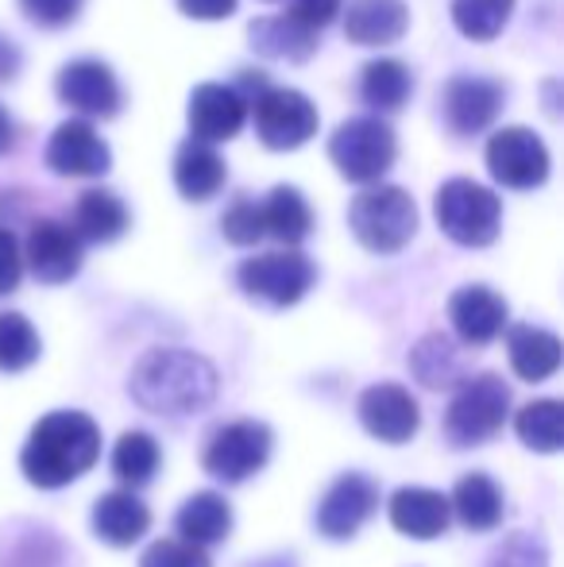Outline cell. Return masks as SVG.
Returning <instances> with one entry per match:
<instances>
[{"label": "cell", "instance_id": "cell-1", "mask_svg": "<svg viewBox=\"0 0 564 567\" xmlns=\"http://www.w3.org/2000/svg\"><path fill=\"white\" fill-rule=\"evenodd\" d=\"M217 367L186 348H151L132 367L129 394L158 417H194L217 402Z\"/></svg>", "mask_w": 564, "mask_h": 567}, {"label": "cell", "instance_id": "cell-2", "mask_svg": "<svg viewBox=\"0 0 564 567\" xmlns=\"http://www.w3.org/2000/svg\"><path fill=\"white\" fill-rule=\"evenodd\" d=\"M101 455V429L90 413L54 410L28 433L20 452V471L39 491H59V486L82 478Z\"/></svg>", "mask_w": 564, "mask_h": 567}, {"label": "cell", "instance_id": "cell-3", "mask_svg": "<svg viewBox=\"0 0 564 567\" xmlns=\"http://www.w3.org/2000/svg\"><path fill=\"white\" fill-rule=\"evenodd\" d=\"M348 228L368 251L394 255L414 239L418 205L402 186H371L348 205Z\"/></svg>", "mask_w": 564, "mask_h": 567}, {"label": "cell", "instance_id": "cell-4", "mask_svg": "<svg viewBox=\"0 0 564 567\" xmlns=\"http://www.w3.org/2000/svg\"><path fill=\"white\" fill-rule=\"evenodd\" d=\"M437 225L460 247H488L495 244L503 228V205L499 194L472 178H449L433 197Z\"/></svg>", "mask_w": 564, "mask_h": 567}, {"label": "cell", "instance_id": "cell-5", "mask_svg": "<svg viewBox=\"0 0 564 567\" xmlns=\"http://www.w3.org/2000/svg\"><path fill=\"white\" fill-rule=\"evenodd\" d=\"M506 413H511V386L495 371H483L475 379L468 374L444 413V433L457 449L488 444L506 425Z\"/></svg>", "mask_w": 564, "mask_h": 567}, {"label": "cell", "instance_id": "cell-6", "mask_svg": "<svg viewBox=\"0 0 564 567\" xmlns=\"http://www.w3.org/2000/svg\"><path fill=\"white\" fill-rule=\"evenodd\" d=\"M399 155L394 127L383 116H348L329 135V158L348 182L356 186H376Z\"/></svg>", "mask_w": 564, "mask_h": 567}, {"label": "cell", "instance_id": "cell-7", "mask_svg": "<svg viewBox=\"0 0 564 567\" xmlns=\"http://www.w3.org/2000/svg\"><path fill=\"white\" fill-rule=\"evenodd\" d=\"M236 282L252 301H264L271 309H290L314 290L317 267L306 251L283 247V251L252 255L236 267Z\"/></svg>", "mask_w": 564, "mask_h": 567}, {"label": "cell", "instance_id": "cell-8", "mask_svg": "<svg viewBox=\"0 0 564 567\" xmlns=\"http://www.w3.org/2000/svg\"><path fill=\"white\" fill-rule=\"evenodd\" d=\"M271 444L275 436L264 421H233V425H221L209 436L202 452V467L221 483H244V478L259 475L267 467Z\"/></svg>", "mask_w": 564, "mask_h": 567}, {"label": "cell", "instance_id": "cell-9", "mask_svg": "<svg viewBox=\"0 0 564 567\" xmlns=\"http://www.w3.org/2000/svg\"><path fill=\"white\" fill-rule=\"evenodd\" d=\"M488 171L506 189H537L550 178V151L534 127H503L488 140Z\"/></svg>", "mask_w": 564, "mask_h": 567}, {"label": "cell", "instance_id": "cell-10", "mask_svg": "<svg viewBox=\"0 0 564 567\" xmlns=\"http://www.w3.org/2000/svg\"><path fill=\"white\" fill-rule=\"evenodd\" d=\"M256 120V132L264 147L271 151H294L317 135V105L298 90H267L256 105L248 109Z\"/></svg>", "mask_w": 564, "mask_h": 567}, {"label": "cell", "instance_id": "cell-11", "mask_svg": "<svg viewBox=\"0 0 564 567\" xmlns=\"http://www.w3.org/2000/svg\"><path fill=\"white\" fill-rule=\"evenodd\" d=\"M54 93L66 109L82 116H116L124 105V93H121V82L116 74L105 66L101 59H74L59 70L54 78Z\"/></svg>", "mask_w": 564, "mask_h": 567}, {"label": "cell", "instance_id": "cell-12", "mask_svg": "<svg viewBox=\"0 0 564 567\" xmlns=\"http://www.w3.org/2000/svg\"><path fill=\"white\" fill-rule=\"evenodd\" d=\"M376 509H379L376 478L360 475V471H348V475H340L325 491L321 506H317V529L329 540H352Z\"/></svg>", "mask_w": 564, "mask_h": 567}, {"label": "cell", "instance_id": "cell-13", "mask_svg": "<svg viewBox=\"0 0 564 567\" xmlns=\"http://www.w3.org/2000/svg\"><path fill=\"white\" fill-rule=\"evenodd\" d=\"M356 413H360V425L383 444H407L418 433V425H422L418 398L407 386H399V382L368 386L360 394V402H356Z\"/></svg>", "mask_w": 564, "mask_h": 567}, {"label": "cell", "instance_id": "cell-14", "mask_svg": "<svg viewBox=\"0 0 564 567\" xmlns=\"http://www.w3.org/2000/svg\"><path fill=\"white\" fill-rule=\"evenodd\" d=\"M47 166L62 178H101L113 166L109 143L90 120H66L47 140Z\"/></svg>", "mask_w": 564, "mask_h": 567}, {"label": "cell", "instance_id": "cell-15", "mask_svg": "<svg viewBox=\"0 0 564 567\" xmlns=\"http://www.w3.org/2000/svg\"><path fill=\"white\" fill-rule=\"evenodd\" d=\"M23 267L47 286H62L82 270V239L62 220H39L23 239Z\"/></svg>", "mask_w": 564, "mask_h": 567}, {"label": "cell", "instance_id": "cell-16", "mask_svg": "<svg viewBox=\"0 0 564 567\" xmlns=\"http://www.w3.org/2000/svg\"><path fill=\"white\" fill-rule=\"evenodd\" d=\"M503 101H506V93L499 82L475 78V74H457L441 93V113H444V124L457 135H480L483 127L495 124Z\"/></svg>", "mask_w": 564, "mask_h": 567}, {"label": "cell", "instance_id": "cell-17", "mask_svg": "<svg viewBox=\"0 0 564 567\" xmlns=\"http://www.w3.org/2000/svg\"><path fill=\"white\" fill-rule=\"evenodd\" d=\"M186 120H189V140L213 147V143H225L233 135H240L244 120H248V105H244L233 85L202 82L189 93Z\"/></svg>", "mask_w": 564, "mask_h": 567}, {"label": "cell", "instance_id": "cell-18", "mask_svg": "<svg viewBox=\"0 0 564 567\" xmlns=\"http://www.w3.org/2000/svg\"><path fill=\"white\" fill-rule=\"evenodd\" d=\"M449 324L468 348H483L506 329V301L491 286H460L449 298Z\"/></svg>", "mask_w": 564, "mask_h": 567}, {"label": "cell", "instance_id": "cell-19", "mask_svg": "<svg viewBox=\"0 0 564 567\" xmlns=\"http://www.w3.org/2000/svg\"><path fill=\"white\" fill-rule=\"evenodd\" d=\"M387 514H391V525L402 537L414 540L441 537L452 522L449 498L441 491H429V486H402V491H394L391 502H387Z\"/></svg>", "mask_w": 564, "mask_h": 567}, {"label": "cell", "instance_id": "cell-20", "mask_svg": "<svg viewBox=\"0 0 564 567\" xmlns=\"http://www.w3.org/2000/svg\"><path fill=\"white\" fill-rule=\"evenodd\" d=\"M410 8L402 0H348L345 35L356 47H391L407 35Z\"/></svg>", "mask_w": 564, "mask_h": 567}, {"label": "cell", "instance_id": "cell-21", "mask_svg": "<svg viewBox=\"0 0 564 567\" xmlns=\"http://www.w3.org/2000/svg\"><path fill=\"white\" fill-rule=\"evenodd\" d=\"M228 166L217 155V147L197 140H182L174 151V186L186 202H209L225 189Z\"/></svg>", "mask_w": 564, "mask_h": 567}, {"label": "cell", "instance_id": "cell-22", "mask_svg": "<svg viewBox=\"0 0 564 567\" xmlns=\"http://www.w3.org/2000/svg\"><path fill=\"white\" fill-rule=\"evenodd\" d=\"M174 529L178 540L197 548L221 545L233 533V506L225 502V494L217 491H197L194 498L182 502V509L174 514Z\"/></svg>", "mask_w": 564, "mask_h": 567}, {"label": "cell", "instance_id": "cell-23", "mask_svg": "<svg viewBox=\"0 0 564 567\" xmlns=\"http://www.w3.org/2000/svg\"><path fill=\"white\" fill-rule=\"evenodd\" d=\"M132 217H129V205L113 194V189H85L82 197L74 202V231L82 244H113L129 231Z\"/></svg>", "mask_w": 564, "mask_h": 567}, {"label": "cell", "instance_id": "cell-24", "mask_svg": "<svg viewBox=\"0 0 564 567\" xmlns=\"http://www.w3.org/2000/svg\"><path fill=\"white\" fill-rule=\"evenodd\" d=\"M147 529H151V509L132 491L101 494V502L93 506V533L113 548L136 545Z\"/></svg>", "mask_w": 564, "mask_h": 567}, {"label": "cell", "instance_id": "cell-25", "mask_svg": "<svg viewBox=\"0 0 564 567\" xmlns=\"http://www.w3.org/2000/svg\"><path fill=\"white\" fill-rule=\"evenodd\" d=\"M506 355H511V367L519 371V379L542 382L550 374H557L561 340L550 329H537V324H514L506 332Z\"/></svg>", "mask_w": 564, "mask_h": 567}, {"label": "cell", "instance_id": "cell-26", "mask_svg": "<svg viewBox=\"0 0 564 567\" xmlns=\"http://www.w3.org/2000/svg\"><path fill=\"white\" fill-rule=\"evenodd\" d=\"M449 514H457V522L468 525V529L488 533L503 522V491L495 486V478L472 471V475H464L457 486H452Z\"/></svg>", "mask_w": 564, "mask_h": 567}, {"label": "cell", "instance_id": "cell-27", "mask_svg": "<svg viewBox=\"0 0 564 567\" xmlns=\"http://www.w3.org/2000/svg\"><path fill=\"white\" fill-rule=\"evenodd\" d=\"M317 31L301 28V23H294L290 16H259V20H252L248 28V43L256 47L259 54H267V59H286V62H306L309 54L317 51Z\"/></svg>", "mask_w": 564, "mask_h": 567}, {"label": "cell", "instance_id": "cell-28", "mask_svg": "<svg viewBox=\"0 0 564 567\" xmlns=\"http://www.w3.org/2000/svg\"><path fill=\"white\" fill-rule=\"evenodd\" d=\"M414 97V74L399 59H371L360 70V101L371 113H399Z\"/></svg>", "mask_w": 564, "mask_h": 567}, {"label": "cell", "instance_id": "cell-29", "mask_svg": "<svg viewBox=\"0 0 564 567\" xmlns=\"http://www.w3.org/2000/svg\"><path fill=\"white\" fill-rule=\"evenodd\" d=\"M259 217H264V236L279 239L283 247H298L309 236V228H314L309 202L294 186H275L259 202Z\"/></svg>", "mask_w": 564, "mask_h": 567}, {"label": "cell", "instance_id": "cell-30", "mask_svg": "<svg viewBox=\"0 0 564 567\" xmlns=\"http://www.w3.org/2000/svg\"><path fill=\"white\" fill-rule=\"evenodd\" d=\"M410 371H414L418 382L429 390L460 386V382L468 379L457 343L449 337H441V332H429V337L414 343V351H410Z\"/></svg>", "mask_w": 564, "mask_h": 567}, {"label": "cell", "instance_id": "cell-31", "mask_svg": "<svg viewBox=\"0 0 564 567\" xmlns=\"http://www.w3.org/2000/svg\"><path fill=\"white\" fill-rule=\"evenodd\" d=\"M514 429H519V441L534 452H561L564 449V405L557 398H542V402H530L519 410L514 417Z\"/></svg>", "mask_w": 564, "mask_h": 567}, {"label": "cell", "instance_id": "cell-32", "mask_svg": "<svg viewBox=\"0 0 564 567\" xmlns=\"http://www.w3.org/2000/svg\"><path fill=\"white\" fill-rule=\"evenodd\" d=\"M514 0H452V23L472 43H491L503 35Z\"/></svg>", "mask_w": 564, "mask_h": 567}, {"label": "cell", "instance_id": "cell-33", "mask_svg": "<svg viewBox=\"0 0 564 567\" xmlns=\"http://www.w3.org/2000/svg\"><path fill=\"white\" fill-rule=\"evenodd\" d=\"M158 460H163V455H158L155 436L132 429V433H124L113 449V475L121 478L124 486H143L155 478Z\"/></svg>", "mask_w": 564, "mask_h": 567}, {"label": "cell", "instance_id": "cell-34", "mask_svg": "<svg viewBox=\"0 0 564 567\" xmlns=\"http://www.w3.org/2000/svg\"><path fill=\"white\" fill-rule=\"evenodd\" d=\"M39 332L23 313H0V371H28L39 359Z\"/></svg>", "mask_w": 564, "mask_h": 567}, {"label": "cell", "instance_id": "cell-35", "mask_svg": "<svg viewBox=\"0 0 564 567\" xmlns=\"http://www.w3.org/2000/svg\"><path fill=\"white\" fill-rule=\"evenodd\" d=\"M0 567H66V548L51 529H31L8 548Z\"/></svg>", "mask_w": 564, "mask_h": 567}, {"label": "cell", "instance_id": "cell-36", "mask_svg": "<svg viewBox=\"0 0 564 567\" xmlns=\"http://www.w3.org/2000/svg\"><path fill=\"white\" fill-rule=\"evenodd\" d=\"M221 231H225L228 244L236 247H252L264 239V217H259V202L248 194H240L233 205H228V213L221 217Z\"/></svg>", "mask_w": 564, "mask_h": 567}, {"label": "cell", "instance_id": "cell-37", "mask_svg": "<svg viewBox=\"0 0 564 567\" xmlns=\"http://www.w3.org/2000/svg\"><path fill=\"white\" fill-rule=\"evenodd\" d=\"M488 567H550V553H545L542 537H534V533H511L491 553Z\"/></svg>", "mask_w": 564, "mask_h": 567}, {"label": "cell", "instance_id": "cell-38", "mask_svg": "<svg viewBox=\"0 0 564 567\" xmlns=\"http://www.w3.org/2000/svg\"><path fill=\"white\" fill-rule=\"evenodd\" d=\"M140 567H213L209 553L197 545H186V540H155V545L143 553Z\"/></svg>", "mask_w": 564, "mask_h": 567}, {"label": "cell", "instance_id": "cell-39", "mask_svg": "<svg viewBox=\"0 0 564 567\" xmlns=\"http://www.w3.org/2000/svg\"><path fill=\"white\" fill-rule=\"evenodd\" d=\"M85 0H20V12L28 16L35 28H47V31H59L66 23L78 20Z\"/></svg>", "mask_w": 564, "mask_h": 567}, {"label": "cell", "instance_id": "cell-40", "mask_svg": "<svg viewBox=\"0 0 564 567\" xmlns=\"http://www.w3.org/2000/svg\"><path fill=\"white\" fill-rule=\"evenodd\" d=\"M340 4H345V0H286V16L321 35L325 23H332L340 16Z\"/></svg>", "mask_w": 564, "mask_h": 567}, {"label": "cell", "instance_id": "cell-41", "mask_svg": "<svg viewBox=\"0 0 564 567\" xmlns=\"http://www.w3.org/2000/svg\"><path fill=\"white\" fill-rule=\"evenodd\" d=\"M23 278V255H20V239L8 228H0V298L12 293Z\"/></svg>", "mask_w": 564, "mask_h": 567}, {"label": "cell", "instance_id": "cell-42", "mask_svg": "<svg viewBox=\"0 0 564 567\" xmlns=\"http://www.w3.org/2000/svg\"><path fill=\"white\" fill-rule=\"evenodd\" d=\"M236 4L240 0H178L182 16H189V20H225L236 12Z\"/></svg>", "mask_w": 564, "mask_h": 567}, {"label": "cell", "instance_id": "cell-43", "mask_svg": "<svg viewBox=\"0 0 564 567\" xmlns=\"http://www.w3.org/2000/svg\"><path fill=\"white\" fill-rule=\"evenodd\" d=\"M16 74H20V51L12 39L0 35V82H12Z\"/></svg>", "mask_w": 564, "mask_h": 567}, {"label": "cell", "instance_id": "cell-44", "mask_svg": "<svg viewBox=\"0 0 564 567\" xmlns=\"http://www.w3.org/2000/svg\"><path fill=\"white\" fill-rule=\"evenodd\" d=\"M12 147H16V124H12V113L0 105V155H8Z\"/></svg>", "mask_w": 564, "mask_h": 567}]
</instances>
